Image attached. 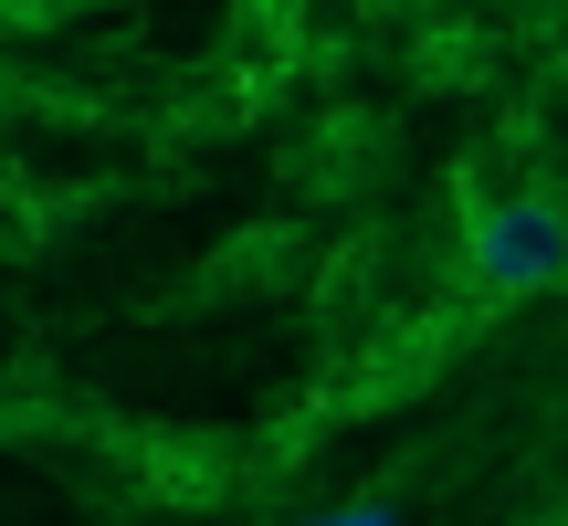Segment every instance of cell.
I'll list each match as a JSON object with an SVG mask.
<instances>
[{
    "label": "cell",
    "mask_w": 568,
    "mask_h": 526,
    "mask_svg": "<svg viewBox=\"0 0 568 526\" xmlns=\"http://www.w3.org/2000/svg\"><path fill=\"white\" fill-rule=\"evenodd\" d=\"M305 526H400L389 506H337V516H305Z\"/></svg>",
    "instance_id": "2"
},
{
    "label": "cell",
    "mask_w": 568,
    "mask_h": 526,
    "mask_svg": "<svg viewBox=\"0 0 568 526\" xmlns=\"http://www.w3.org/2000/svg\"><path fill=\"white\" fill-rule=\"evenodd\" d=\"M568 274V211L548 190H495L464 211V284L474 295H548Z\"/></svg>",
    "instance_id": "1"
},
{
    "label": "cell",
    "mask_w": 568,
    "mask_h": 526,
    "mask_svg": "<svg viewBox=\"0 0 568 526\" xmlns=\"http://www.w3.org/2000/svg\"><path fill=\"white\" fill-rule=\"evenodd\" d=\"M527 526H568V516H527Z\"/></svg>",
    "instance_id": "3"
}]
</instances>
